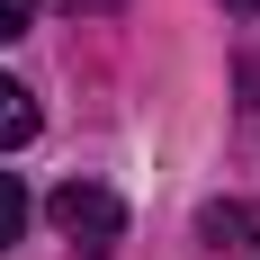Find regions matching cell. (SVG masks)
<instances>
[{"instance_id":"cell-3","label":"cell","mask_w":260,"mask_h":260,"mask_svg":"<svg viewBox=\"0 0 260 260\" xmlns=\"http://www.w3.org/2000/svg\"><path fill=\"white\" fill-rule=\"evenodd\" d=\"M207 234H215V242L234 234V242H242V251H251V260H260V207H234V198H224V207H207Z\"/></svg>"},{"instance_id":"cell-1","label":"cell","mask_w":260,"mask_h":260,"mask_svg":"<svg viewBox=\"0 0 260 260\" xmlns=\"http://www.w3.org/2000/svg\"><path fill=\"white\" fill-rule=\"evenodd\" d=\"M45 215H54V234L81 242V251H108V242L126 234V207H117V188H99V180H63L45 198Z\"/></svg>"},{"instance_id":"cell-2","label":"cell","mask_w":260,"mask_h":260,"mask_svg":"<svg viewBox=\"0 0 260 260\" xmlns=\"http://www.w3.org/2000/svg\"><path fill=\"white\" fill-rule=\"evenodd\" d=\"M27 135H36V99H27L9 72H0V153H18Z\"/></svg>"},{"instance_id":"cell-5","label":"cell","mask_w":260,"mask_h":260,"mask_svg":"<svg viewBox=\"0 0 260 260\" xmlns=\"http://www.w3.org/2000/svg\"><path fill=\"white\" fill-rule=\"evenodd\" d=\"M27 18H36V0H0V36H18Z\"/></svg>"},{"instance_id":"cell-4","label":"cell","mask_w":260,"mask_h":260,"mask_svg":"<svg viewBox=\"0 0 260 260\" xmlns=\"http://www.w3.org/2000/svg\"><path fill=\"white\" fill-rule=\"evenodd\" d=\"M27 234V188H18V171H0V251Z\"/></svg>"}]
</instances>
